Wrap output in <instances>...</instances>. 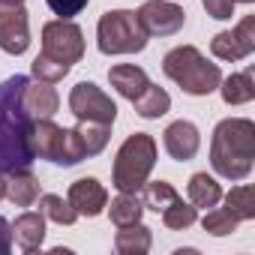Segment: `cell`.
Returning <instances> with one entry per match:
<instances>
[{
    "instance_id": "6",
    "label": "cell",
    "mask_w": 255,
    "mask_h": 255,
    "mask_svg": "<svg viewBox=\"0 0 255 255\" xmlns=\"http://www.w3.org/2000/svg\"><path fill=\"white\" fill-rule=\"evenodd\" d=\"M42 54L57 63H78L84 57V33L69 18H54L42 27Z\"/></svg>"
},
{
    "instance_id": "21",
    "label": "cell",
    "mask_w": 255,
    "mask_h": 255,
    "mask_svg": "<svg viewBox=\"0 0 255 255\" xmlns=\"http://www.w3.org/2000/svg\"><path fill=\"white\" fill-rule=\"evenodd\" d=\"M186 192H189V204H192V207H201V210L216 207V204L222 201V186H219V183H216V177H210L207 171L192 174V177H189Z\"/></svg>"
},
{
    "instance_id": "12",
    "label": "cell",
    "mask_w": 255,
    "mask_h": 255,
    "mask_svg": "<svg viewBox=\"0 0 255 255\" xmlns=\"http://www.w3.org/2000/svg\"><path fill=\"white\" fill-rule=\"evenodd\" d=\"M66 201L72 204V210L78 216H99L105 207H108V192L105 186L96 180V177H78L72 186H69V195Z\"/></svg>"
},
{
    "instance_id": "26",
    "label": "cell",
    "mask_w": 255,
    "mask_h": 255,
    "mask_svg": "<svg viewBox=\"0 0 255 255\" xmlns=\"http://www.w3.org/2000/svg\"><path fill=\"white\" fill-rule=\"evenodd\" d=\"M195 219H198V207H192V204L183 201V198L171 201V204L162 210V222H165V228H171V231H186L189 225H195Z\"/></svg>"
},
{
    "instance_id": "13",
    "label": "cell",
    "mask_w": 255,
    "mask_h": 255,
    "mask_svg": "<svg viewBox=\"0 0 255 255\" xmlns=\"http://www.w3.org/2000/svg\"><path fill=\"white\" fill-rule=\"evenodd\" d=\"M162 144H165L171 159L189 162V159H195V153L201 147V132H198V126L189 123V120H174L162 132Z\"/></svg>"
},
{
    "instance_id": "18",
    "label": "cell",
    "mask_w": 255,
    "mask_h": 255,
    "mask_svg": "<svg viewBox=\"0 0 255 255\" xmlns=\"http://www.w3.org/2000/svg\"><path fill=\"white\" fill-rule=\"evenodd\" d=\"M6 198L15 207H30L39 198V177L30 174V168H18L12 174H6Z\"/></svg>"
},
{
    "instance_id": "32",
    "label": "cell",
    "mask_w": 255,
    "mask_h": 255,
    "mask_svg": "<svg viewBox=\"0 0 255 255\" xmlns=\"http://www.w3.org/2000/svg\"><path fill=\"white\" fill-rule=\"evenodd\" d=\"M12 249V225L0 216V255H6Z\"/></svg>"
},
{
    "instance_id": "16",
    "label": "cell",
    "mask_w": 255,
    "mask_h": 255,
    "mask_svg": "<svg viewBox=\"0 0 255 255\" xmlns=\"http://www.w3.org/2000/svg\"><path fill=\"white\" fill-rule=\"evenodd\" d=\"M12 240L18 243L21 252H36L45 240V216L42 213H21L15 222H12Z\"/></svg>"
},
{
    "instance_id": "31",
    "label": "cell",
    "mask_w": 255,
    "mask_h": 255,
    "mask_svg": "<svg viewBox=\"0 0 255 255\" xmlns=\"http://www.w3.org/2000/svg\"><path fill=\"white\" fill-rule=\"evenodd\" d=\"M201 6L216 21H228L234 15V0H201Z\"/></svg>"
},
{
    "instance_id": "33",
    "label": "cell",
    "mask_w": 255,
    "mask_h": 255,
    "mask_svg": "<svg viewBox=\"0 0 255 255\" xmlns=\"http://www.w3.org/2000/svg\"><path fill=\"white\" fill-rule=\"evenodd\" d=\"M3 6H18V3H24V0H0Z\"/></svg>"
},
{
    "instance_id": "2",
    "label": "cell",
    "mask_w": 255,
    "mask_h": 255,
    "mask_svg": "<svg viewBox=\"0 0 255 255\" xmlns=\"http://www.w3.org/2000/svg\"><path fill=\"white\" fill-rule=\"evenodd\" d=\"M210 165L225 180L249 177L255 165V123L249 117H225L210 138Z\"/></svg>"
},
{
    "instance_id": "19",
    "label": "cell",
    "mask_w": 255,
    "mask_h": 255,
    "mask_svg": "<svg viewBox=\"0 0 255 255\" xmlns=\"http://www.w3.org/2000/svg\"><path fill=\"white\" fill-rule=\"evenodd\" d=\"M150 246H153V234L141 222L117 228V234H114V249L120 255H144V252H150Z\"/></svg>"
},
{
    "instance_id": "25",
    "label": "cell",
    "mask_w": 255,
    "mask_h": 255,
    "mask_svg": "<svg viewBox=\"0 0 255 255\" xmlns=\"http://www.w3.org/2000/svg\"><path fill=\"white\" fill-rule=\"evenodd\" d=\"M144 198H141V204H144V210H156V213H162L171 201H177L180 195H177V189L168 183V180H147L144 186Z\"/></svg>"
},
{
    "instance_id": "28",
    "label": "cell",
    "mask_w": 255,
    "mask_h": 255,
    "mask_svg": "<svg viewBox=\"0 0 255 255\" xmlns=\"http://www.w3.org/2000/svg\"><path fill=\"white\" fill-rule=\"evenodd\" d=\"M30 69H33V78H36V81L57 84V81H63V78L69 75V69H72V66H66V63H57V60H51V57L39 54V57L30 63Z\"/></svg>"
},
{
    "instance_id": "1",
    "label": "cell",
    "mask_w": 255,
    "mask_h": 255,
    "mask_svg": "<svg viewBox=\"0 0 255 255\" xmlns=\"http://www.w3.org/2000/svg\"><path fill=\"white\" fill-rule=\"evenodd\" d=\"M27 75H12L0 84V174H12L18 168H30L36 159L30 150L33 117L24 111V87Z\"/></svg>"
},
{
    "instance_id": "11",
    "label": "cell",
    "mask_w": 255,
    "mask_h": 255,
    "mask_svg": "<svg viewBox=\"0 0 255 255\" xmlns=\"http://www.w3.org/2000/svg\"><path fill=\"white\" fill-rule=\"evenodd\" d=\"M30 150H33L36 159H48L54 165H66V129H63V126H57L51 117L33 120Z\"/></svg>"
},
{
    "instance_id": "4",
    "label": "cell",
    "mask_w": 255,
    "mask_h": 255,
    "mask_svg": "<svg viewBox=\"0 0 255 255\" xmlns=\"http://www.w3.org/2000/svg\"><path fill=\"white\" fill-rule=\"evenodd\" d=\"M156 165V141L147 132H132L126 138L114 156L111 165V186L117 192H132L138 195L141 186L147 183L150 171Z\"/></svg>"
},
{
    "instance_id": "8",
    "label": "cell",
    "mask_w": 255,
    "mask_h": 255,
    "mask_svg": "<svg viewBox=\"0 0 255 255\" xmlns=\"http://www.w3.org/2000/svg\"><path fill=\"white\" fill-rule=\"evenodd\" d=\"M135 15L147 36H174L186 21V12L174 0H147Z\"/></svg>"
},
{
    "instance_id": "22",
    "label": "cell",
    "mask_w": 255,
    "mask_h": 255,
    "mask_svg": "<svg viewBox=\"0 0 255 255\" xmlns=\"http://www.w3.org/2000/svg\"><path fill=\"white\" fill-rule=\"evenodd\" d=\"M132 105H135V114H138V117H144V120H156V117L168 114V108H171V96H168L159 84H147V87L132 99Z\"/></svg>"
},
{
    "instance_id": "24",
    "label": "cell",
    "mask_w": 255,
    "mask_h": 255,
    "mask_svg": "<svg viewBox=\"0 0 255 255\" xmlns=\"http://www.w3.org/2000/svg\"><path fill=\"white\" fill-rule=\"evenodd\" d=\"M225 210H228L237 222H249V219H255V189H252L249 183L234 186V189L225 195Z\"/></svg>"
},
{
    "instance_id": "27",
    "label": "cell",
    "mask_w": 255,
    "mask_h": 255,
    "mask_svg": "<svg viewBox=\"0 0 255 255\" xmlns=\"http://www.w3.org/2000/svg\"><path fill=\"white\" fill-rule=\"evenodd\" d=\"M39 213H42L45 219L57 222V225H72V222L78 219V213L72 210V204H69L66 198H60V195H51V192L39 198Z\"/></svg>"
},
{
    "instance_id": "35",
    "label": "cell",
    "mask_w": 255,
    "mask_h": 255,
    "mask_svg": "<svg viewBox=\"0 0 255 255\" xmlns=\"http://www.w3.org/2000/svg\"><path fill=\"white\" fill-rule=\"evenodd\" d=\"M234 3H255V0H234Z\"/></svg>"
},
{
    "instance_id": "9",
    "label": "cell",
    "mask_w": 255,
    "mask_h": 255,
    "mask_svg": "<svg viewBox=\"0 0 255 255\" xmlns=\"http://www.w3.org/2000/svg\"><path fill=\"white\" fill-rule=\"evenodd\" d=\"M210 51L219 60H243L255 51V15H246L234 30H222L210 39Z\"/></svg>"
},
{
    "instance_id": "17",
    "label": "cell",
    "mask_w": 255,
    "mask_h": 255,
    "mask_svg": "<svg viewBox=\"0 0 255 255\" xmlns=\"http://www.w3.org/2000/svg\"><path fill=\"white\" fill-rule=\"evenodd\" d=\"M75 141H78V150H81V159H90V156H99L111 138V126L108 123H93V120H78L75 126Z\"/></svg>"
},
{
    "instance_id": "34",
    "label": "cell",
    "mask_w": 255,
    "mask_h": 255,
    "mask_svg": "<svg viewBox=\"0 0 255 255\" xmlns=\"http://www.w3.org/2000/svg\"><path fill=\"white\" fill-rule=\"evenodd\" d=\"M3 198H6V183L0 180V201H3Z\"/></svg>"
},
{
    "instance_id": "29",
    "label": "cell",
    "mask_w": 255,
    "mask_h": 255,
    "mask_svg": "<svg viewBox=\"0 0 255 255\" xmlns=\"http://www.w3.org/2000/svg\"><path fill=\"white\" fill-rule=\"evenodd\" d=\"M201 225H204V231H207V234H213V237H228V234L237 228V219H234L225 207H213V210H207V213H204Z\"/></svg>"
},
{
    "instance_id": "5",
    "label": "cell",
    "mask_w": 255,
    "mask_h": 255,
    "mask_svg": "<svg viewBox=\"0 0 255 255\" xmlns=\"http://www.w3.org/2000/svg\"><path fill=\"white\" fill-rule=\"evenodd\" d=\"M96 48L105 57L138 54L147 48V33L132 9H108L96 21Z\"/></svg>"
},
{
    "instance_id": "10",
    "label": "cell",
    "mask_w": 255,
    "mask_h": 255,
    "mask_svg": "<svg viewBox=\"0 0 255 255\" xmlns=\"http://www.w3.org/2000/svg\"><path fill=\"white\" fill-rule=\"evenodd\" d=\"M30 48V18L27 9L18 6H3L0 3V51L12 57L24 54Z\"/></svg>"
},
{
    "instance_id": "7",
    "label": "cell",
    "mask_w": 255,
    "mask_h": 255,
    "mask_svg": "<svg viewBox=\"0 0 255 255\" xmlns=\"http://www.w3.org/2000/svg\"><path fill=\"white\" fill-rule=\"evenodd\" d=\"M69 111L78 120H93V123H108V126L117 120L114 99L93 81H78L69 90Z\"/></svg>"
},
{
    "instance_id": "20",
    "label": "cell",
    "mask_w": 255,
    "mask_h": 255,
    "mask_svg": "<svg viewBox=\"0 0 255 255\" xmlns=\"http://www.w3.org/2000/svg\"><path fill=\"white\" fill-rule=\"evenodd\" d=\"M216 90L222 93V102H225V105H246V102H252V99H255L252 69H246V72H234V75L222 78Z\"/></svg>"
},
{
    "instance_id": "23",
    "label": "cell",
    "mask_w": 255,
    "mask_h": 255,
    "mask_svg": "<svg viewBox=\"0 0 255 255\" xmlns=\"http://www.w3.org/2000/svg\"><path fill=\"white\" fill-rule=\"evenodd\" d=\"M141 213H144V204H141V198L132 195V192H120V195L111 201V207H108V216H111L114 228H126V225L141 222Z\"/></svg>"
},
{
    "instance_id": "3",
    "label": "cell",
    "mask_w": 255,
    "mask_h": 255,
    "mask_svg": "<svg viewBox=\"0 0 255 255\" xmlns=\"http://www.w3.org/2000/svg\"><path fill=\"white\" fill-rule=\"evenodd\" d=\"M162 72L189 96H207L219 87L222 72L195 45H177L162 57Z\"/></svg>"
},
{
    "instance_id": "14",
    "label": "cell",
    "mask_w": 255,
    "mask_h": 255,
    "mask_svg": "<svg viewBox=\"0 0 255 255\" xmlns=\"http://www.w3.org/2000/svg\"><path fill=\"white\" fill-rule=\"evenodd\" d=\"M21 99H24V111H27L33 120L54 117L57 108H60V96H57V90H54L48 81H27Z\"/></svg>"
},
{
    "instance_id": "30",
    "label": "cell",
    "mask_w": 255,
    "mask_h": 255,
    "mask_svg": "<svg viewBox=\"0 0 255 255\" xmlns=\"http://www.w3.org/2000/svg\"><path fill=\"white\" fill-rule=\"evenodd\" d=\"M48 3V9L54 12V15H60V18H72V15H78L90 0H45Z\"/></svg>"
},
{
    "instance_id": "15",
    "label": "cell",
    "mask_w": 255,
    "mask_h": 255,
    "mask_svg": "<svg viewBox=\"0 0 255 255\" xmlns=\"http://www.w3.org/2000/svg\"><path fill=\"white\" fill-rule=\"evenodd\" d=\"M108 81H111V87H114L123 99H129V102L150 84L147 72H144L141 66H135V63H117V66H111V69H108Z\"/></svg>"
}]
</instances>
